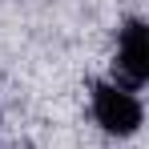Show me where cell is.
<instances>
[{
  "instance_id": "1",
  "label": "cell",
  "mask_w": 149,
  "mask_h": 149,
  "mask_svg": "<svg viewBox=\"0 0 149 149\" xmlns=\"http://www.w3.org/2000/svg\"><path fill=\"white\" fill-rule=\"evenodd\" d=\"M93 117L105 133L113 137H133L141 121H145V109L141 101L133 97L129 89H117V85H93Z\"/></svg>"
},
{
  "instance_id": "2",
  "label": "cell",
  "mask_w": 149,
  "mask_h": 149,
  "mask_svg": "<svg viewBox=\"0 0 149 149\" xmlns=\"http://www.w3.org/2000/svg\"><path fill=\"white\" fill-rule=\"evenodd\" d=\"M117 89L137 93L149 81V32L145 20H129L121 28V40H117Z\"/></svg>"
}]
</instances>
